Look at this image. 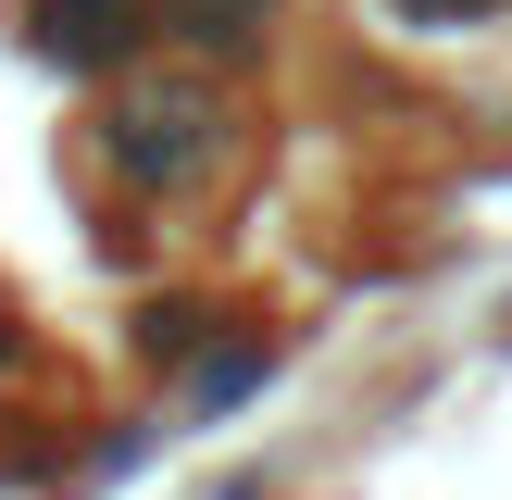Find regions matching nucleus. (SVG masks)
<instances>
[{"mask_svg": "<svg viewBox=\"0 0 512 500\" xmlns=\"http://www.w3.org/2000/svg\"><path fill=\"white\" fill-rule=\"evenodd\" d=\"M150 13H163V25H175V38H200V50H238V38H250V25H263V13H275V0H150Z\"/></svg>", "mask_w": 512, "mask_h": 500, "instance_id": "nucleus-3", "label": "nucleus"}, {"mask_svg": "<svg viewBox=\"0 0 512 500\" xmlns=\"http://www.w3.org/2000/svg\"><path fill=\"white\" fill-rule=\"evenodd\" d=\"M0 350H13V338H0Z\"/></svg>", "mask_w": 512, "mask_h": 500, "instance_id": "nucleus-4", "label": "nucleus"}, {"mask_svg": "<svg viewBox=\"0 0 512 500\" xmlns=\"http://www.w3.org/2000/svg\"><path fill=\"white\" fill-rule=\"evenodd\" d=\"M150 0H38V38L63 50V63H113L125 38H138Z\"/></svg>", "mask_w": 512, "mask_h": 500, "instance_id": "nucleus-2", "label": "nucleus"}, {"mask_svg": "<svg viewBox=\"0 0 512 500\" xmlns=\"http://www.w3.org/2000/svg\"><path fill=\"white\" fill-rule=\"evenodd\" d=\"M200 125H213V100H200V88H138V100L113 113V163L138 175V188H188Z\"/></svg>", "mask_w": 512, "mask_h": 500, "instance_id": "nucleus-1", "label": "nucleus"}]
</instances>
